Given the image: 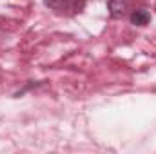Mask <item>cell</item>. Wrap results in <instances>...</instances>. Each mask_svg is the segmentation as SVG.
Masks as SVG:
<instances>
[{
	"instance_id": "6da1fadb",
	"label": "cell",
	"mask_w": 156,
	"mask_h": 154,
	"mask_svg": "<svg viewBox=\"0 0 156 154\" xmlns=\"http://www.w3.org/2000/svg\"><path fill=\"white\" fill-rule=\"evenodd\" d=\"M149 22H151V13L147 9H134L131 13V24L133 26L142 27V26H147Z\"/></svg>"
},
{
	"instance_id": "7a4b0ae2",
	"label": "cell",
	"mask_w": 156,
	"mask_h": 154,
	"mask_svg": "<svg viewBox=\"0 0 156 154\" xmlns=\"http://www.w3.org/2000/svg\"><path fill=\"white\" fill-rule=\"evenodd\" d=\"M107 9H109V15H111L113 18H122V16L125 15L127 2H125V0H109Z\"/></svg>"
},
{
	"instance_id": "3957f363",
	"label": "cell",
	"mask_w": 156,
	"mask_h": 154,
	"mask_svg": "<svg viewBox=\"0 0 156 154\" xmlns=\"http://www.w3.org/2000/svg\"><path fill=\"white\" fill-rule=\"evenodd\" d=\"M71 2L73 0H44V4L49 7V9H53V11H64V9H67L69 5H71Z\"/></svg>"
}]
</instances>
